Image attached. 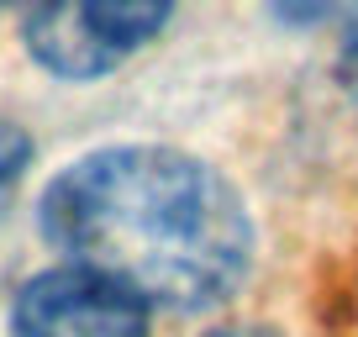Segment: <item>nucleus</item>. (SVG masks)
Returning a JSON list of instances; mask_svg holds the SVG:
<instances>
[{
    "label": "nucleus",
    "instance_id": "nucleus-2",
    "mask_svg": "<svg viewBox=\"0 0 358 337\" xmlns=\"http://www.w3.org/2000/svg\"><path fill=\"white\" fill-rule=\"evenodd\" d=\"M153 306L90 264H58L16 290L11 337H148Z\"/></svg>",
    "mask_w": 358,
    "mask_h": 337
},
{
    "label": "nucleus",
    "instance_id": "nucleus-6",
    "mask_svg": "<svg viewBox=\"0 0 358 337\" xmlns=\"http://www.w3.org/2000/svg\"><path fill=\"white\" fill-rule=\"evenodd\" d=\"M337 85H343V95L353 101V111H358V0L348 6L343 43H337Z\"/></svg>",
    "mask_w": 358,
    "mask_h": 337
},
{
    "label": "nucleus",
    "instance_id": "nucleus-7",
    "mask_svg": "<svg viewBox=\"0 0 358 337\" xmlns=\"http://www.w3.org/2000/svg\"><path fill=\"white\" fill-rule=\"evenodd\" d=\"M343 6H353V0H268V11L290 27H316L332 11H343Z\"/></svg>",
    "mask_w": 358,
    "mask_h": 337
},
{
    "label": "nucleus",
    "instance_id": "nucleus-1",
    "mask_svg": "<svg viewBox=\"0 0 358 337\" xmlns=\"http://www.w3.org/2000/svg\"><path fill=\"white\" fill-rule=\"evenodd\" d=\"M37 222L58 253L169 311L232 301L253 269L243 190L169 143H111L74 158L48 180Z\"/></svg>",
    "mask_w": 358,
    "mask_h": 337
},
{
    "label": "nucleus",
    "instance_id": "nucleus-8",
    "mask_svg": "<svg viewBox=\"0 0 358 337\" xmlns=\"http://www.w3.org/2000/svg\"><path fill=\"white\" fill-rule=\"evenodd\" d=\"M206 337H285V332H268V327H216Z\"/></svg>",
    "mask_w": 358,
    "mask_h": 337
},
{
    "label": "nucleus",
    "instance_id": "nucleus-3",
    "mask_svg": "<svg viewBox=\"0 0 358 337\" xmlns=\"http://www.w3.org/2000/svg\"><path fill=\"white\" fill-rule=\"evenodd\" d=\"M22 43H27V58H37L48 74L74 79V85L106 79L127 58L85 22V11L74 0H32V11L22 22Z\"/></svg>",
    "mask_w": 358,
    "mask_h": 337
},
{
    "label": "nucleus",
    "instance_id": "nucleus-5",
    "mask_svg": "<svg viewBox=\"0 0 358 337\" xmlns=\"http://www.w3.org/2000/svg\"><path fill=\"white\" fill-rule=\"evenodd\" d=\"M27 168H32V137L16 122H0V206L11 201V190L22 185Z\"/></svg>",
    "mask_w": 358,
    "mask_h": 337
},
{
    "label": "nucleus",
    "instance_id": "nucleus-4",
    "mask_svg": "<svg viewBox=\"0 0 358 337\" xmlns=\"http://www.w3.org/2000/svg\"><path fill=\"white\" fill-rule=\"evenodd\" d=\"M74 6L116 53H132V48L153 43L169 27V16H174V0H74Z\"/></svg>",
    "mask_w": 358,
    "mask_h": 337
}]
</instances>
